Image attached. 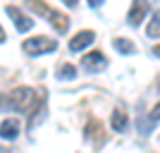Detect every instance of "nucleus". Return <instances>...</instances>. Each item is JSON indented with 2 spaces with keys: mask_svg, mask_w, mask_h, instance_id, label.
I'll list each match as a JSON object with an SVG mask.
<instances>
[{
  "mask_svg": "<svg viewBox=\"0 0 160 153\" xmlns=\"http://www.w3.org/2000/svg\"><path fill=\"white\" fill-rule=\"evenodd\" d=\"M74 77H77V69H74V65L65 62V65L60 67V79H74Z\"/></svg>",
  "mask_w": 160,
  "mask_h": 153,
  "instance_id": "nucleus-13",
  "label": "nucleus"
},
{
  "mask_svg": "<svg viewBox=\"0 0 160 153\" xmlns=\"http://www.w3.org/2000/svg\"><path fill=\"white\" fill-rule=\"evenodd\" d=\"M112 46L120 50V53H134V43L129 38H115L112 41Z\"/></svg>",
  "mask_w": 160,
  "mask_h": 153,
  "instance_id": "nucleus-12",
  "label": "nucleus"
},
{
  "mask_svg": "<svg viewBox=\"0 0 160 153\" xmlns=\"http://www.w3.org/2000/svg\"><path fill=\"white\" fill-rule=\"evenodd\" d=\"M105 65H108L105 55L98 53V50H93V53H86L84 58H81V67H84L86 72H100Z\"/></svg>",
  "mask_w": 160,
  "mask_h": 153,
  "instance_id": "nucleus-6",
  "label": "nucleus"
},
{
  "mask_svg": "<svg viewBox=\"0 0 160 153\" xmlns=\"http://www.w3.org/2000/svg\"><path fill=\"white\" fill-rule=\"evenodd\" d=\"M22 48H24V53H29L31 58H36V55H41V53L55 50V48H58V41H55V38H48V36H33V38L24 41Z\"/></svg>",
  "mask_w": 160,
  "mask_h": 153,
  "instance_id": "nucleus-3",
  "label": "nucleus"
},
{
  "mask_svg": "<svg viewBox=\"0 0 160 153\" xmlns=\"http://www.w3.org/2000/svg\"><path fill=\"white\" fill-rule=\"evenodd\" d=\"M153 53H155V55L160 58V46H155V48H153Z\"/></svg>",
  "mask_w": 160,
  "mask_h": 153,
  "instance_id": "nucleus-18",
  "label": "nucleus"
},
{
  "mask_svg": "<svg viewBox=\"0 0 160 153\" xmlns=\"http://www.w3.org/2000/svg\"><path fill=\"white\" fill-rule=\"evenodd\" d=\"M17 134H19V122L14 120V117H7V120L0 122V136L7 141L17 139Z\"/></svg>",
  "mask_w": 160,
  "mask_h": 153,
  "instance_id": "nucleus-9",
  "label": "nucleus"
},
{
  "mask_svg": "<svg viewBox=\"0 0 160 153\" xmlns=\"http://www.w3.org/2000/svg\"><path fill=\"white\" fill-rule=\"evenodd\" d=\"M27 5L31 7L36 14H41V17H46V22H50L53 24V29L58 33H65L67 29H69V17L62 12H58V10H53L50 5H46L43 0H27Z\"/></svg>",
  "mask_w": 160,
  "mask_h": 153,
  "instance_id": "nucleus-2",
  "label": "nucleus"
},
{
  "mask_svg": "<svg viewBox=\"0 0 160 153\" xmlns=\"http://www.w3.org/2000/svg\"><path fill=\"white\" fill-rule=\"evenodd\" d=\"M148 10H151L148 0H134L132 7H129V14H127L129 24H132V27H139L141 22H143V17L148 14Z\"/></svg>",
  "mask_w": 160,
  "mask_h": 153,
  "instance_id": "nucleus-4",
  "label": "nucleus"
},
{
  "mask_svg": "<svg viewBox=\"0 0 160 153\" xmlns=\"http://www.w3.org/2000/svg\"><path fill=\"white\" fill-rule=\"evenodd\" d=\"M84 134H86L91 141H96V144H100V141L105 139V129H103V125H100L96 117H91V120L86 122V129H84Z\"/></svg>",
  "mask_w": 160,
  "mask_h": 153,
  "instance_id": "nucleus-8",
  "label": "nucleus"
},
{
  "mask_svg": "<svg viewBox=\"0 0 160 153\" xmlns=\"http://www.w3.org/2000/svg\"><path fill=\"white\" fill-rule=\"evenodd\" d=\"M62 3H65V5H69V7H74L77 3H79V0H62Z\"/></svg>",
  "mask_w": 160,
  "mask_h": 153,
  "instance_id": "nucleus-15",
  "label": "nucleus"
},
{
  "mask_svg": "<svg viewBox=\"0 0 160 153\" xmlns=\"http://www.w3.org/2000/svg\"><path fill=\"white\" fill-rule=\"evenodd\" d=\"M127 125H129V120H127V115L122 113V110H115V113L110 115V127H112L115 132H124Z\"/></svg>",
  "mask_w": 160,
  "mask_h": 153,
  "instance_id": "nucleus-10",
  "label": "nucleus"
},
{
  "mask_svg": "<svg viewBox=\"0 0 160 153\" xmlns=\"http://www.w3.org/2000/svg\"><path fill=\"white\" fill-rule=\"evenodd\" d=\"M43 103V96L29 86H17L7 93H0V108L2 110H12V113H33V108Z\"/></svg>",
  "mask_w": 160,
  "mask_h": 153,
  "instance_id": "nucleus-1",
  "label": "nucleus"
},
{
  "mask_svg": "<svg viewBox=\"0 0 160 153\" xmlns=\"http://www.w3.org/2000/svg\"><path fill=\"white\" fill-rule=\"evenodd\" d=\"M5 12L10 14V17H12V22H14V27H17V31H22V33H24V31H29V29L33 27V22L29 19V17H27L24 12H22L19 7H14V5H5Z\"/></svg>",
  "mask_w": 160,
  "mask_h": 153,
  "instance_id": "nucleus-5",
  "label": "nucleus"
},
{
  "mask_svg": "<svg viewBox=\"0 0 160 153\" xmlns=\"http://www.w3.org/2000/svg\"><path fill=\"white\" fill-rule=\"evenodd\" d=\"M158 120H160V103L151 110V122H158Z\"/></svg>",
  "mask_w": 160,
  "mask_h": 153,
  "instance_id": "nucleus-14",
  "label": "nucleus"
},
{
  "mask_svg": "<svg viewBox=\"0 0 160 153\" xmlns=\"http://www.w3.org/2000/svg\"><path fill=\"white\" fill-rule=\"evenodd\" d=\"M100 3H103V0H88V5H91V7H98Z\"/></svg>",
  "mask_w": 160,
  "mask_h": 153,
  "instance_id": "nucleus-16",
  "label": "nucleus"
},
{
  "mask_svg": "<svg viewBox=\"0 0 160 153\" xmlns=\"http://www.w3.org/2000/svg\"><path fill=\"white\" fill-rule=\"evenodd\" d=\"M146 33H148V38H160V14H153V19L146 27Z\"/></svg>",
  "mask_w": 160,
  "mask_h": 153,
  "instance_id": "nucleus-11",
  "label": "nucleus"
},
{
  "mask_svg": "<svg viewBox=\"0 0 160 153\" xmlns=\"http://www.w3.org/2000/svg\"><path fill=\"white\" fill-rule=\"evenodd\" d=\"M5 41V31H2V27H0V43Z\"/></svg>",
  "mask_w": 160,
  "mask_h": 153,
  "instance_id": "nucleus-17",
  "label": "nucleus"
},
{
  "mask_svg": "<svg viewBox=\"0 0 160 153\" xmlns=\"http://www.w3.org/2000/svg\"><path fill=\"white\" fill-rule=\"evenodd\" d=\"M93 38H96V33L91 31V29H84V31H79L72 41H69V50L79 53V50H84L86 46H91V43H93Z\"/></svg>",
  "mask_w": 160,
  "mask_h": 153,
  "instance_id": "nucleus-7",
  "label": "nucleus"
}]
</instances>
